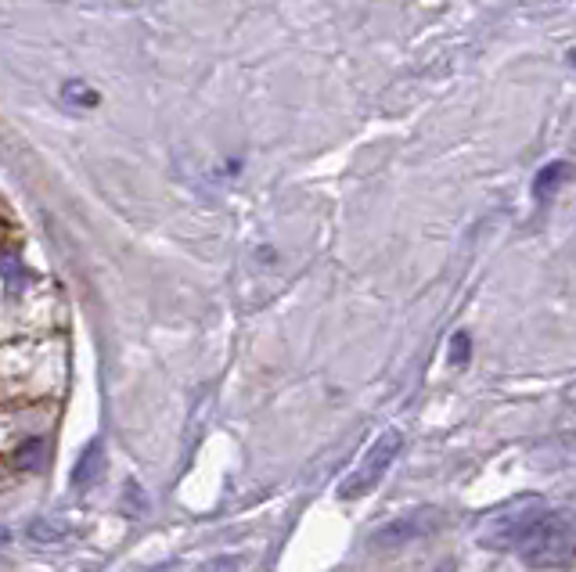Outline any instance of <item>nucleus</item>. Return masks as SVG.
<instances>
[{
    "label": "nucleus",
    "instance_id": "11",
    "mask_svg": "<svg viewBox=\"0 0 576 572\" xmlns=\"http://www.w3.org/2000/svg\"><path fill=\"white\" fill-rule=\"evenodd\" d=\"M569 62H573V65H576V51H573V54H569Z\"/></svg>",
    "mask_w": 576,
    "mask_h": 572
},
{
    "label": "nucleus",
    "instance_id": "6",
    "mask_svg": "<svg viewBox=\"0 0 576 572\" xmlns=\"http://www.w3.org/2000/svg\"><path fill=\"white\" fill-rule=\"evenodd\" d=\"M101 475V439L87 443V450L80 454L76 468H72V486H87Z\"/></svg>",
    "mask_w": 576,
    "mask_h": 572
},
{
    "label": "nucleus",
    "instance_id": "2",
    "mask_svg": "<svg viewBox=\"0 0 576 572\" xmlns=\"http://www.w3.org/2000/svg\"><path fill=\"white\" fill-rule=\"evenodd\" d=\"M544 511H548V504H544V497H537V493L512 497L508 504L490 511L483 519V526L476 529L479 547H486V551H515V547L526 540V533L537 526V519Z\"/></svg>",
    "mask_w": 576,
    "mask_h": 572
},
{
    "label": "nucleus",
    "instance_id": "9",
    "mask_svg": "<svg viewBox=\"0 0 576 572\" xmlns=\"http://www.w3.org/2000/svg\"><path fill=\"white\" fill-rule=\"evenodd\" d=\"M29 537L33 540H58V537H65V529H47L44 522H33V526H29Z\"/></svg>",
    "mask_w": 576,
    "mask_h": 572
},
{
    "label": "nucleus",
    "instance_id": "5",
    "mask_svg": "<svg viewBox=\"0 0 576 572\" xmlns=\"http://www.w3.org/2000/svg\"><path fill=\"white\" fill-rule=\"evenodd\" d=\"M569 173L573 170H569L566 159H555V162H548V166H540L537 177H533V198H537V202H548V198L566 184Z\"/></svg>",
    "mask_w": 576,
    "mask_h": 572
},
{
    "label": "nucleus",
    "instance_id": "4",
    "mask_svg": "<svg viewBox=\"0 0 576 572\" xmlns=\"http://www.w3.org/2000/svg\"><path fill=\"white\" fill-rule=\"evenodd\" d=\"M432 529H440V511L436 508L407 511V515H400V519L389 522L386 529H378L371 544L375 547H404V544H411V540L429 537Z\"/></svg>",
    "mask_w": 576,
    "mask_h": 572
},
{
    "label": "nucleus",
    "instance_id": "3",
    "mask_svg": "<svg viewBox=\"0 0 576 572\" xmlns=\"http://www.w3.org/2000/svg\"><path fill=\"white\" fill-rule=\"evenodd\" d=\"M400 447H404V436H400V432L396 429L382 432V436L371 443L368 454H364V461L342 479V486H339L342 501H357V497L375 490V486L382 483V475L389 472V465H393V457L400 454Z\"/></svg>",
    "mask_w": 576,
    "mask_h": 572
},
{
    "label": "nucleus",
    "instance_id": "8",
    "mask_svg": "<svg viewBox=\"0 0 576 572\" xmlns=\"http://www.w3.org/2000/svg\"><path fill=\"white\" fill-rule=\"evenodd\" d=\"M65 98H76L80 105H98V94L87 90L83 83H69V87H65Z\"/></svg>",
    "mask_w": 576,
    "mask_h": 572
},
{
    "label": "nucleus",
    "instance_id": "7",
    "mask_svg": "<svg viewBox=\"0 0 576 572\" xmlns=\"http://www.w3.org/2000/svg\"><path fill=\"white\" fill-rule=\"evenodd\" d=\"M468 353H472V342H468V335L465 331H458L454 339H450V353H447V360L454 367H465L468 364Z\"/></svg>",
    "mask_w": 576,
    "mask_h": 572
},
{
    "label": "nucleus",
    "instance_id": "10",
    "mask_svg": "<svg viewBox=\"0 0 576 572\" xmlns=\"http://www.w3.org/2000/svg\"><path fill=\"white\" fill-rule=\"evenodd\" d=\"M8 540H11V533H8V529H0V547L8 544Z\"/></svg>",
    "mask_w": 576,
    "mask_h": 572
},
{
    "label": "nucleus",
    "instance_id": "1",
    "mask_svg": "<svg viewBox=\"0 0 576 572\" xmlns=\"http://www.w3.org/2000/svg\"><path fill=\"white\" fill-rule=\"evenodd\" d=\"M522 565L530 569H562L576 555V511H544L519 547Z\"/></svg>",
    "mask_w": 576,
    "mask_h": 572
}]
</instances>
